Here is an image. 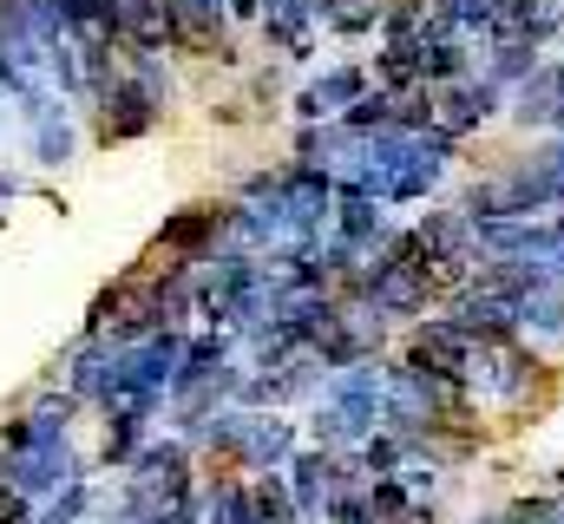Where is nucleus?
<instances>
[{
    "label": "nucleus",
    "instance_id": "obj_5",
    "mask_svg": "<svg viewBox=\"0 0 564 524\" xmlns=\"http://www.w3.org/2000/svg\"><path fill=\"white\" fill-rule=\"evenodd\" d=\"M40 164H66V125H40Z\"/></svg>",
    "mask_w": 564,
    "mask_h": 524
},
{
    "label": "nucleus",
    "instance_id": "obj_2",
    "mask_svg": "<svg viewBox=\"0 0 564 524\" xmlns=\"http://www.w3.org/2000/svg\"><path fill=\"white\" fill-rule=\"evenodd\" d=\"M230 217H237V204H184L177 217H164L158 250H171V256H184V262L217 256V243L230 237Z\"/></svg>",
    "mask_w": 564,
    "mask_h": 524
},
{
    "label": "nucleus",
    "instance_id": "obj_6",
    "mask_svg": "<svg viewBox=\"0 0 564 524\" xmlns=\"http://www.w3.org/2000/svg\"><path fill=\"white\" fill-rule=\"evenodd\" d=\"M466 524H506V518H499V505H492V512H473Z\"/></svg>",
    "mask_w": 564,
    "mask_h": 524
},
{
    "label": "nucleus",
    "instance_id": "obj_7",
    "mask_svg": "<svg viewBox=\"0 0 564 524\" xmlns=\"http://www.w3.org/2000/svg\"><path fill=\"white\" fill-rule=\"evenodd\" d=\"M13 190H20V184H13V177H7V171H0V204H7V197H13Z\"/></svg>",
    "mask_w": 564,
    "mask_h": 524
},
{
    "label": "nucleus",
    "instance_id": "obj_1",
    "mask_svg": "<svg viewBox=\"0 0 564 524\" xmlns=\"http://www.w3.org/2000/svg\"><path fill=\"white\" fill-rule=\"evenodd\" d=\"M93 106H99V125H93L99 144H132V138H144V131L164 119L158 92H151L144 79H132L126 66H119V79H112L106 92H93Z\"/></svg>",
    "mask_w": 564,
    "mask_h": 524
},
{
    "label": "nucleus",
    "instance_id": "obj_3",
    "mask_svg": "<svg viewBox=\"0 0 564 524\" xmlns=\"http://www.w3.org/2000/svg\"><path fill=\"white\" fill-rule=\"evenodd\" d=\"M295 452H302V426H295V419H282V413H250V433H243V479L282 472Z\"/></svg>",
    "mask_w": 564,
    "mask_h": 524
},
{
    "label": "nucleus",
    "instance_id": "obj_4",
    "mask_svg": "<svg viewBox=\"0 0 564 524\" xmlns=\"http://www.w3.org/2000/svg\"><path fill=\"white\" fill-rule=\"evenodd\" d=\"M499 518L506 524H564V499L545 492V485H539V492H512V499L499 505Z\"/></svg>",
    "mask_w": 564,
    "mask_h": 524
}]
</instances>
